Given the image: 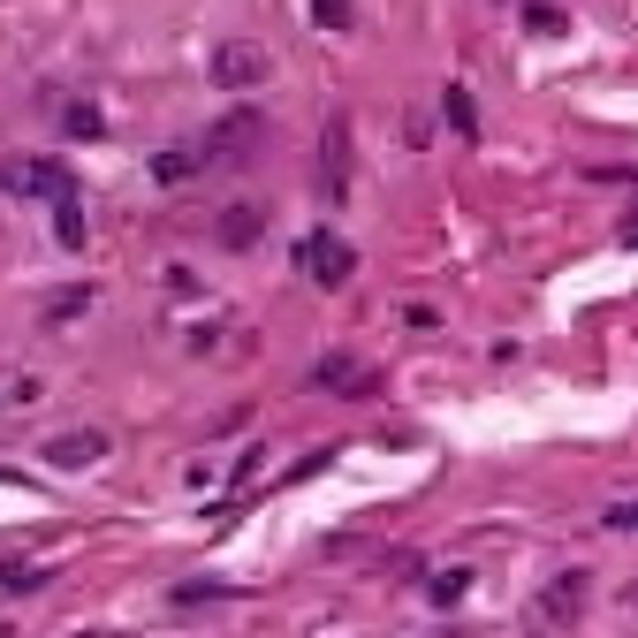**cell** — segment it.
Wrapping results in <instances>:
<instances>
[{
	"mask_svg": "<svg viewBox=\"0 0 638 638\" xmlns=\"http://www.w3.org/2000/svg\"><path fill=\"white\" fill-rule=\"evenodd\" d=\"M586 601H593V586H586V570H555V578H547V586H540V593H532V601H524V624H532V631H570V624H578V616H586Z\"/></svg>",
	"mask_w": 638,
	"mask_h": 638,
	"instance_id": "1",
	"label": "cell"
},
{
	"mask_svg": "<svg viewBox=\"0 0 638 638\" xmlns=\"http://www.w3.org/2000/svg\"><path fill=\"white\" fill-rule=\"evenodd\" d=\"M297 267H305V274H312L319 290H342V282H350V274H357V251H350V244H342V236H334V228H312V236H305V244H297Z\"/></svg>",
	"mask_w": 638,
	"mask_h": 638,
	"instance_id": "2",
	"label": "cell"
},
{
	"mask_svg": "<svg viewBox=\"0 0 638 638\" xmlns=\"http://www.w3.org/2000/svg\"><path fill=\"white\" fill-rule=\"evenodd\" d=\"M213 84H221V92H259V84H267V46H259V38H228V46L213 54Z\"/></svg>",
	"mask_w": 638,
	"mask_h": 638,
	"instance_id": "3",
	"label": "cell"
},
{
	"mask_svg": "<svg viewBox=\"0 0 638 638\" xmlns=\"http://www.w3.org/2000/svg\"><path fill=\"white\" fill-rule=\"evenodd\" d=\"M312 388H327V395H373L380 373H373L365 357H350V350H327V357L312 365Z\"/></svg>",
	"mask_w": 638,
	"mask_h": 638,
	"instance_id": "4",
	"label": "cell"
},
{
	"mask_svg": "<svg viewBox=\"0 0 638 638\" xmlns=\"http://www.w3.org/2000/svg\"><path fill=\"white\" fill-rule=\"evenodd\" d=\"M342 190H350V122L327 115V130H319V198L334 205Z\"/></svg>",
	"mask_w": 638,
	"mask_h": 638,
	"instance_id": "5",
	"label": "cell"
},
{
	"mask_svg": "<svg viewBox=\"0 0 638 638\" xmlns=\"http://www.w3.org/2000/svg\"><path fill=\"white\" fill-rule=\"evenodd\" d=\"M259 138H267V130H259V115H228V122L205 138V160H251Z\"/></svg>",
	"mask_w": 638,
	"mask_h": 638,
	"instance_id": "6",
	"label": "cell"
},
{
	"mask_svg": "<svg viewBox=\"0 0 638 638\" xmlns=\"http://www.w3.org/2000/svg\"><path fill=\"white\" fill-rule=\"evenodd\" d=\"M38 457H46L54 472H84L92 457H107V434H61V441H46Z\"/></svg>",
	"mask_w": 638,
	"mask_h": 638,
	"instance_id": "7",
	"label": "cell"
},
{
	"mask_svg": "<svg viewBox=\"0 0 638 638\" xmlns=\"http://www.w3.org/2000/svg\"><path fill=\"white\" fill-rule=\"evenodd\" d=\"M267 236V205H228V221H221V244L228 251H251Z\"/></svg>",
	"mask_w": 638,
	"mask_h": 638,
	"instance_id": "8",
	"label": "cell"
},
{
	"mask_svg": "<svg viewBox=\"0 0 638 638\" xmlns=\"http://www.w3.org/2000/svg\"><path fill=\"white\" fill-rule=\"evenodd\" d=\"M464 593H472V570H464V563H441V570L426 578V601H434V609H457Z\"/></svg>",
	"mask_w": 638,
	"mask_h": 638,
	"instance_id": "9",
	"label": "cell"
},
{
	"mask_svg": "<svg viewBox=\"0 0 638 638\" xmlns=\"http://www.w3.org/2000/svg\"><path fill=\"white\" fill-rule=\"evenodd\" d=\"M54 236H61L69 251H84V205H76V190H69V198H54Z\"/></svg>",
	"mask_w": 638,
	"mask_h": 638,
	"instance_id": "10",
	"label": "cell"
},
{
	"mask_svg": "<svg viewBox=\"0 0 638 638\" xmlns=\"http://www.w3.org/2000/svg\"><path fill=\"white\" fill-rule=\"evenodd\" d=\"M198 167H205V153H190V145H182V153H160V160H153L160 182H182V175H198Z\"/></svg>",
	"mask_w": 638,
	"mask_h": 638,
	"instance_id": "11",
	"label": "cell"
},
{
	"mask_svg": "<svg viewBox=\"0 0 638 638\" xmlns=\"http://www.w3.org/2000/svg\"><path fill=\"white\" fill-rule=\"evenodd\" d=\"M441 107H449V122H457L464 138L478 130V107H472V92H464V84H449V99H441Z\"/></svg>",
	"mask_w": 638,
	"mask_h": 638,
	"instance_id": "12",
	"label": "cell"
},
{
	"mask_svg": "<svg viewBox=\"0 0 638 638\" xmlns=\"http://www.w3.org/2000/svg\"><path fill=\"white\" fill-rule=\"evenodd\" d=\"M84 305H92V290H84V282H76V290H61V297H54V305H46V319H54V327H61V319H76V312H84Z\"/></svg>",
	"mask_w": 638,
	"mask_h": 638,
	"instance_id": "13",
	"label": "cell"
},
{
	"mask_svg": "<svg viewBox=\"0 0 638 638\" xmlns=\"http://www.w3.org/2000/svg\"><path fill=\"white\" fill-rule=\"evenodd\" d=\"M319 31H350V0H312Z\"/></svg>",
	"mask_w": 638,
	"mask_h": 638,
	"instance_id": "14",
	"label": "cell"
},
{
	"mask_svg": "<svg viewBox=\"0 0 638 638\" xmlns=\"http://www.w3.org/2000/svg\"><path fill=\"white\" fill-rule=\"evenodd\" d=\"M107 122H99V107H69V138H99Z\"/></svg>",
	"mask_w": 638,
	"mask_h": 638,
	"instance_id": "15",
	"label": "cell"
},
{
	"mask_svg": "<svg viewBox=\"0 0 638 638\" xmlns=\"http://www.w3.org/2000/svg\"><path fill=\"white\" fill-rule=\"evenodd\" d=\"M601 524H609V532H638V501H616V509H609Z\"/></svg>",
	"mask_w": 638,
	"mask_h": 638,
	"instance_id": "16",
	"label": "cell"
}]
</instances>
